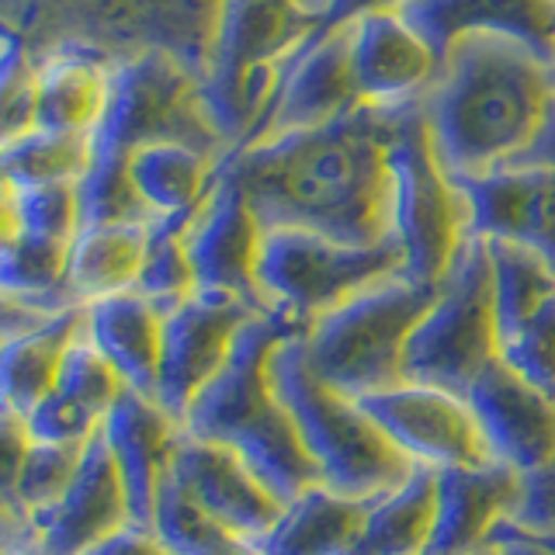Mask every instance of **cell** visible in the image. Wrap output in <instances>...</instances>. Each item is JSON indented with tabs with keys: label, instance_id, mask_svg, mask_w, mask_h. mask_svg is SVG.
Returning a JSON list of instances; mask_svg holds the SVG:
<instances>
[{
	"label": "cell",
	"instance_id": "obj_1",
	"mask_svg": "<svg viewBox=\"0 0 555 555\" xmlns=\"http://www.w3.org/2000/svg\"><path fill=\"white\" fill-rule=\"evenodd\" d=\"M403 104H361L323 126L257 139L225 153L222 170L264 230L378 247L392 240V143Z\"/></svg>",
	"mask_w": 555,
	"mask_h": 555
},
{
	"label": "cell",
	"instance_id": "obj_2",
	"mask_svg": "<svg viewBox=\"0 0 555 555\" xmlns=\"http://www.w3.org/2000/svg\"><path fill=\"white\" fill-rule=\"evenodd\" d=\"M427 129L451 178H482L520 164L555 115V66L496 31L451 42L421 98Z\"/></svg>",
	"mask_w": 555,
	"mask_h": 555
},
{
	"label": "cell",
	"instance_id": "obj_3",
	"mask_svg": "<svg viewBox=\"0 0 555 555\" xmlns=\"http://www.w3.org/2000/svg\"><path fill=\"white\" fill-rule=\"evenodd\" d=\"M292 334L302 330L271 309H257L240 330L230 361L198 392L181 421V430L191 438L236 451L282 503L320 482L299 430L271 382V358L278 344Z\"/></svg>",
	"mask_w": 555,
	"mask_h": 555
},
{
	"label": "cell",
	"instance_id": "obj_4",
	"mask_svg": "<svg viewBox=\"0 0 555 555\" xmlns=\"http://www.w3.org/2000/svg\"><path fill=\"white\" fill-rule=\"evenodd\" d=\"M271 382L299 430L317 479L334 493L375 500L396 490L416 468L389 444L358 399L326 386L309 369L302 334H292L278 344L271 358Z\"/></svg>",
	"mask_w": 555,
	"mask_h": 555
},
{
	"label": "cell",
	"instance_id": "obj_5",
	"mask_svg": "<svg viewBox=\"0 0 555 555\" xmlns=\"http://www.w3.org/2000/svg\"><path fill=\"white\" fill-rule=\"evenodd\" d=\"M438 285L396 274L302 330L309 369L337 392L364 399L403 382V351Z\"/></svg>",
	"mask_w": 555,
	"mask_h": 555
},
{
	"label": "cell",
	"instance_id": "obj_6",
	"mask_svg": "<svg viewBox=\"0 0 555 555\" xmlns=\"http://www.w3.org/2000/svg\"><path fill=\"white\" fill-rule=\"evenodd\" d=\"M500 361L490 243L468 240L403 351V382L465 396Z\"/></svg>",
	"mask_w": 555,
	"mask_h": 555
},
{
	"label": "cell",
	"instance_id": "obj_7",
	"mask_svg": "<svg viewBox=\"0 0 555 555\" xmlns=\"http://www.w3.org/2000/svg\"><path fill=\"white\" fill-rule=\"evenodd\" d=\"M392 240L403 274L438 285L468 240V205L441 164L421 98L403 104L392 143Z\"/></svg>",
	"mask_w": 555,
	"mask_h": 555
},
{
	"label": "cell",
	"instance_id": "obj_8",
	"mask_svg": "<svg viewBox=\"0 0 555 555\" xmlns=\"http://www.w3.org/2000/svg\"><path fill=\"white\" fill-rule=\"evenodd\" d=\"M396 274H403L396 240L347 247L302 230H264L257 254V299L260 309L306 330L358 292Z\"/></svg>",
	"mask_w": 555,
	"mask_h": 555
},
{
	"label": "cell",
	"instance_id": "obj_9",
	"mask_svg": "<svg viewBox=\"0 0 555 555\" xmlns=\"http://www.w3.org/2000/svg\"><path fill=\"white\" fill-rule=\"evenodd\" d=\"M358 403L386 434L389 444L416 468L444 473V468L493 462L465 396L399 382V386L364 396Z\"/></svg>",
	"mask_w": 555,
	"mask_h": 555
},
{
	"label": "cell",
	"instance_id": "obj_10",
	"mask_svg": "<svg viewBox=\"0 0 555 555\" xmlns=\"http://www.w3.org/2000/svg\"><path fill=\"white\" fill-rule=\"evenodd\" d=\"M500 361L555 396V268L511 243H490Z\"/></svg>",
	"mask_w": 555,
	"mask_h": 555
},
{
	"label": "cell",
	"instance_id": "obj_11",
	"mask_svg": "<svg viewBox=\"0 0 555 555\" xmlns=\"http://www.w3.org/2000/svg\"><path fill=\"white\" fill-rule=\"evenodd\" d=\"M257 306L243 299L195 292L188 302L164 317V351L153 399L178 424L184 421V413L198 399V392L230 361L240 330L247 326Z\"/></svg>",
	"mask_w": 555,
	"mask_h": 555
},
{
	"label": "cell",
	"instance_id": "obj_12",
	"mask_svg": "<svg viewBox=\"0 0 555 555\" xmlns=\"http://www.w3.org/2000/svg\"><path fill=\"white\" fill-rule=\"evenodd\" d=\"M264 225L250 212L243 191L230 181V173H216L212 191L195 208L184 225V250L195 271L198 292L230 295L260 309L257 299V254Z\"/></svg>",
	"mask_w": 555,
	"mask_h": 555
},
{
	"label": "cell",
	"instance_id": "obj_13",
	"mask_svg": "<svg viewBox=\"0 0 555 555\" xmlns=\"http://www.w3.org/2000/svg\"><path fill=\"white\" fill-rule=\"evenodd\" d=\"M455 181L468 205V236L511 243L555 268V167L511 164Z\"/></svg>",
	"mask_w": 555,
	"mask_h": 555
},
{
	"label": "cell",
	"instance_id": "obj_14",
	"mask_svg": "<svg viewBox=\"0 0 555 555\" xmlns=\"http://www.w3.org/2000/svg\"><path fill=\"white\" fill-rule=\"evenodd\" d=\"M490 459L531 476L555 459V396L493 361L465 392Z\"/></svg>",
	"mask_w": 555,
	"mask_h": 555
},
{
	"label": "cell",
	"instance_id": "obj_15",
	"mask_svg": "<svg viewBox=\"0 0 555 555\" xmlns=\"http://www.w3.org/2000/svg\"><path fill=\"white\" fill-rule=\"evenodd\" d=\"M170 479L198 503L205 514H212L219 525L236 531L240 538L260 545L264 534L282 517L285 503L278 500L264 482H260L247 462L236 451L198 441L181 430L178 448H173Z\"/></svg>",
	"mask_w": 555,
	"mask_h": 555
},
{
	"label": "cell",
	"instance_id": "obj_16",
	"mask_svg": "<svg viewBox=\"0 0 555 555\" xmlns=\"http://www.w3.org/2000/svg\"><path fill=\"white\" fill-rule=\"evenodd\" d=\"M98 438L108 448L121 490H126L129 520L150 528L156 496H160L170 476L181 424L153 396L121 389L112 410L104 413Z\"/></svg>",
	"mask_w": 555,
	"mask_h": 555
},
{
	"label": "cell",
	"instance_id": "obj_17",
	"mask_svg": "<svg viewBox=\"0 0 555 555\" xmlns=\"http://www.w3.org/2000/svg\"><path fill=\"white\" fill-rule=\"evenodd\" d=\"M520 479L525 476L500 462L438 473V507L424 555H476L490 548L517 511Z\"/></svg>",
	"mask_w": 555,
	"mask_h": 555
},
{
	"label": "cell",
	"instance_id": "obj_18",
	"mask_svg": "<svg viewBox=\"0 0 555 555\" xmlns=\"http://www.w3.org/2000/svg\"><path fill=\"white\" fill-rule=\"evenodd\" d=\"M121 525H129L126 490H121L108 448L94 434L83 444L80 468L69 479L66 493L46 514L31 517L35 542L42 555H83Z\"/></svg>",
	"mask_w": 555,
	"mask_h": 555
},
{
	"label": "cell",
	"instance_id": "obj_19",
	"mask_svg": "<svg viewBox=\"0 0 555 555\" xmlns=\"http://www.w3.org/2000/svg\"><path fill=\"white\" fill-rule=\"evenodd\" d=\"M80 330L112 364L121 386L153 396L164 351V312L139 292H118L80 306Z\"/></svg>",
	"mask_w": 555,
	"mask_h": 555
},
{
	"label": "cell",
	"instance_id": "obj_20",
	"mask_svg": "<svg viewBox=\"0 0 555 555\" xmlns=\"http://www.w3.org/2000/svg\"><path fill=\"white\" fill-rule=\"evenodd\" d=\"M222 153L188 139H153L126 156L129 181L153 219H188L216 184Z\"/></svg>",
	"mask_w": 555,
	"mask_h": 555
},
{
	"label": "cell",
	"instance_id": "obj_21",
	"mask_svg": "<svg viewBox=\"0 0 555 555\" xmlns=\"http://www.w3.org/2000/svg\"><path fill=\"white\" fill-rule=\"evenodd\" d=\"M112 63L80 46H63L35 63V129L91 139Z\"/></svg>",
	"mask_w": 555,
	"mask_h": 555
},
{
	"label": "cell",
	"instance_id": "obj_22",
	"mask_svg": "<svg viewBox=\"0 0 555 555\" xmlns=\"http://www.w3.org/2000/svg\"><path fill=\"white\" fill-rule=\"evenodd\" d=\"M150 222H101L80 225L66 243V299L87 306L118 292H132L146 257Z\"/></svg>",
	"mask_w": 555,
	"mask_h": 555
},
{
	"label": "cell",
	"instance_id": "obj_23",
	"mask_svg": "<svg viewBox=\"0 0 555 555\" xmlns=\"http://www.w3.org/2000/svg\"><path fill=\"white\" fill-rule=\"evenodd\" d=\"M372 500H354L317 482L288 500L257 545L260 555H351Z\"/></svg>",
	"mask_w": 555,
	"mask_h": 555
},
{
	"label": "cell",
	"instance_id": "obj_24",
	"mask_svg": "<svg viewBox=\"0 0 555 555\" xmlns=\"http://www.w3.org/2000/svg\"><path fill=\"white\" fill-rule=\"evenodd\" d=\"M80 334V309H63L0 340V413L25 416L56 386L60 361Z\"/></svg>",
	"mask_w": 555,
	"mask_h": 555
},
{
	"label": "cell",
	"instance_id": "obj_25",
	"mask_svg": "<svg viewBox=\"0 0 555 555\" xmlns=\"http://www.w3.org/2000/svg\"><path fill=\"white\" fill-rule=\"evenodd\" d=\"M438 507V473H413L369 503V517L351 555H424Z\"/></svg>",
	"mask_w": 555,
	"mask_h": 555
},
{
	"label": "cell",
	"instance_id": "obj_26",
	"mask_svg": "<svg viewBox=\"0 0 555 555\" xmlns=\"http://www.w3.org/2000/svg\"><path fill=\"white\" fill-rule=\"evenodd\" d=\"M66 247L63 243L35 240L25 233H11L0 240V295L35 312H63L69 306L66 288Z\"/></svg>",
	"mask_w": 555,
	"mask_h": 555
},
{
	"label": "cell",
	"instance_id": "obj_27",
	"mask_svg": "<svg viewBox=\"0 0 555 555\" xmlns=\"http://www.w3.org/2000/svg\"><path fill=\"white\" fill-rule=\"evenodd\" d=\"M91 164V143L83 135L31 129L0 150V178L11 191L39 184H74Z\"/></svg>",
	"mask_w": 555,
	"mask_h": 555
},
{
	"label": "cell",
	"instance_id": "obj_28",
	"mask_svg": "<svg viewBox=\"0 0 555 555\" xmlns=\"http://www.w3.org/2000/svg\"><path fill=\"white\" fill-rule=\"evenodd\" d=\"M150 528L164 538L173 555H260L254 542L219 525L212 514H205L170 476L156 496Z\"/></svg>",
	"mask_w": 555,
	"mask_h": 555
},
{
	"label": "cell",
	"instance_id": "obj_29",
	"mask_svg": "<svg viewBox=\"0 0 555 555\" xmlns=\"http://www.w3.org/2000/svg\"><path fill=\"white\" fill-rule=\"evenodd\" d=\"M188 219H153L150 222L146 257H143V268H139V282L132 288V292L143 295L146 302H153L156 309H160L164 317L198 292L195 271H191V260L184 250Z\"/></svg>",
	"mask_w": 555,
	"mask_h": 555
},
{
	"label": "cell",
	"instance_id": "obj_30",
	"mask_svg": "<svg viewBox=\"0 0 555 555\" xmlns=\"http://www.w3.org/2000/svg\"><path fill=\"white\" fill-rule=\"evenodd\" d=\"M74 195H77L80 225L150 222L121 156H94L91 153V164H87V170L74 181Z\"/></svg>",
	"mask_w": 555,
	"mask_h": 555
},
{
	"label": "cell",
	"instance_id": "obj_31",
	"mask_svg": "<svg viewBox=\"0 0 555 555\" xmlns=\"http://www.w3.org/2000/svg\"><path fill=\"white\" fill-rule=\"evenodd\" d=\"M52 389H56L60 396H66L69 403H77L87 413H94L98 421H104V413L112 410V403L121 396L126 386H121V378L112 372V364L94 351L91 340H87L83 330H80V334L66 347V354L60 361L56 386Z\"/></svg>",
	"mask_w": 555,
	"mask_h": 555
},
{
	"label": "cell",
	"instance_id": "obj_32",
	"mask_svg": "<svg viewBox=\"0 0 555 555\" xmlns=\"http://www.w3.org/2000/svg\"><path fill=\"white\" fill-rule=\"evenodd\" d=\"M80 455H83V448H77V444L31 441L25 465H22V476H17V486H14L17 507H22L28 517L46 514L52 503L66 493L69 479L77 476Z\"/></svg>",
	"mask_w": 555,
	"mask_h": 555
},
{
	"label": "cell",
	"instance_id": "obj_33",
	"mask_svg": "<svg viewBox=\"0 0 555 555\" xmlns=\"http://www.w3.org/2000/svg\"><path fill=\"white\" fill-rule=\"evenodd\" d=\"M14 222L17 233L63 243L66 247L80 230L74 184H39V188L14 191Z\"/></svg>",
	"mask_w": 555,
	"mask_h": 555
},
{
	"label": "cell",
	"instance_id": "obj_34",
	"mask_svg": "<svg viewBox=\"0 0 555 555\" xmlns=\"http://www.w3.org/2000/svg\"><path fill=\"white\" fill-rule=\"evenodd\" d=\"M35 129V63L22 42L0 35V150Z\"/></svg>",
	"mask_w": 555,
	"mask_h": 555
},
{
	"label": "cell",
	"instance_id": "obj_35",
	"mask_svg": "<svg viewBox=\"0 0 555 555\" xmlns=\"http://www.w3.org/2000/svg\"><path fill=\"white\" fill-rule=\"evenodd\" d=\"M25 427H28L31 441L83 448L101 430V421L94 413H87L83 406L69 403L66 396H60L56 389H52L42 403L25 416Z\"/></svg>",
	"mask_w": 555,
	"mask_h": 555
},
{
	"label": "cell",
	"instance_id": "obj_36",
	"mask_svg": "<svg viewBox=\"0 0 555 555\" xmlns=\"http://www.w3.org/2000/svg\"><path fill=\"white\" fill-rule=\"evenodd\" d=\"M507 531H517L525 538H548L555 534V459L538 468V473L520 479V500L511 517Z\"/></svg>",
	"mask_w": 555,
	"mask_h": 555
},
{
	"label": "cell",
	"instance_id": "obj_37",
	"mask_svg": "<svg viewBox=\"0 0 555 555\" xmlns=\"http://www.w3.org/2000/svg\"><path fill=\"white\" fill-rule=\"evenodd\" d=\"M28 448L31 438L22 416L0 413V503H14V486L22 476Z\"/></svg>",
	"mask_w": 555,
	"mask_h": 555
},
{
	"label": "cell",
	"instance_id": "obj_38",
	"mask_svg": "<svg viewBox=\"0 0 555 555\" xmlns=\"http://www.w3.org/2000/svg\"><path fill=\"white\" fill-rule=\"evenodd\" d=\"M83 555H173L164 538L146 525H121L108 538H101L98 545H91Z\"/></svg>",
	"mask_w": 555,
	"mask_h": 555
},
{
	"label": "cell",
	"instance_id": "obj_39",
	"mask_svg": "<svg viewBox=\"0 0 555 555\" xmlns=\"http://www.w3.org/2000/svg\"><path fill=\"white\" fill-rule=\"evenodd\" d=\"M0 555H42L31 525L0 528Z\"/></svg>",
	"mask_w": 555,
	"mask_h": 555
},
{
	"label": "cell",
	"instance_id": "obj_40",
	"mask_svg": "<svg viewBox=\"0 0 555 555\" xmlns=\"http://www.w3.org/2000/svg\"><path fill=\"white\" fill-rule=\"evenodd\" d=\"M493 545H496L503 555H552V552H545L538 542H531V538L517 534V531H507V528H500V531H496Z\"/></svg>",
	"mask_w": 555,
	"mask_h": 555
},
{
	"label": "cell",
	"instance_id": "obj_41",
	"mask_svg": "<svg viewBox=\"0 0 555 555\" xmlns=\"http://www.w3.org/2000/svg\"><path fill=\"white\" fill-rule=\"evenodd\" d=\"M17 233V222H14V191L4 184V178H0V240Z\"/></svg>",
	"mask_w": 555,
	"mask_h": 555
},
{
	"label": "cell",
	"instance_id": "obj_42",
	"mask_svg": "<svg viewBox=\"0 0 555 555\" xmlns=\"http://www.w3.org/2000/svg\"><path fill=\"white\" fill-rule=\"evenodd\" d=\"M14 525H31V517L17 503H0V528H14Z\"/></svg>",
	"mask_w": 555,
	"mask_h": 555
},
{
	"label": "cell",
	"instance_id": "obj_43",
	"mask_svg": "<svg viewBox=\"0 0 555 555\" xmlns=\"http://www.w3.org/2000/svg\"><path fill=\"white\" fill-rule=\"evenodd\" d=\"M531 542H538L545 552H552V555H555V534H548V538H531Z\"/></svg>",
	"mask_w": 555,
	"mask_h": 555
},
{
	"label": "cell",
	"instance_id": "obj_44",
	"mask_svg": "<svg viewBox=\"0 0 555 555\" xmlns=\"http://www.w3.org/2000/svg\"><path fill=\"white\" fill-rule=\"evenodd\" d=\"M476 555H503V552H500L496 545H490V548H482V552H476Z\"/></svg>",
	"mask_w": 555,
	"mask_h": 555
},
{
	"label": "cell",
	"instance_id": "obj_45",
	"mask_svg": "<svg viewBox=\"0 0 555 555\" xmlns=\"http://www.w3.org/2000/svg\"><path fill=\"white\" fill-rule=\"evenodd\" d=\"M0 340H4V337H0Z\"/></svg>",
	"mask_w": 555,
	"mask_h": 555
}]
</instances>
